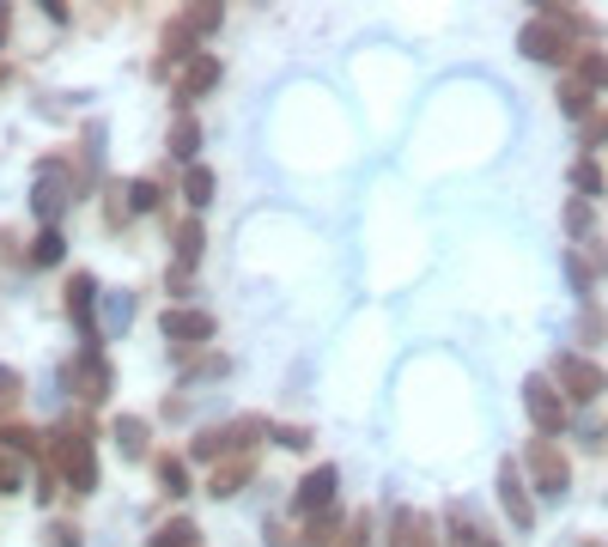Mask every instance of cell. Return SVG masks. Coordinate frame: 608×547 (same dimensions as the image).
Returning a JSON list of instances; mask_svg holds the SVG:
<instances>
[{
	"instance_id": "cell-1",
	"label": "cell",
	"mask_w": 608,
	"mask_h": 547,
	"mask_svg": "<svg viewBox=\"0 0 608 547\" xmlns=\"http://www.w3.org/2000/svg\"><path fill=\"white\" fill-rule=\"evenodd\" d=\"M49 468L68 480V493H98V456H92V432L80 426H61L49 438Z\"/></svg>"
},
{
	"instance_id": "cell-2",
	"label": "cell",
	"mask_w": 608,
	"mask_h": 547,
	"mask_svg": "<svg viewBox=\"0 0 608 547\" xmlns=\"http://www.w3.org/2000/svg\"><path fill=\"white\" fill-rule=\"evenodd\" d=\"M275 426L262 420V414H238V420L226 426H207V432H196V445H189V456L196 463H226V456H250L256 438H268Z\"/></svg>"
},
{
	"instance_id": "cell-3",
	"label": "cell",
	"mask_w": 608,
	"mask_h": 547,
	"mask_svg": "<svg viewBox=\"0 0 608 547\" xmlns=\"http://www.w3.org/2000/svg\"><path fill=\"white\" fill-rule=\"evenodd\" d=\"M73 189H80V177H68V165H61V159L37 165V182H31V207H37V219H43V226H56V219L73 207Z\"/></svg>"
},
{
	"instance_id": "cell-4",
	"label": "cell",
	"mask_w": 608,
	"mask_h": 547,
	"mask_svg": "<svg viewBox=\"0 0 608 547\" xmlns=\"http://www.w3.org/2000/svg\"><path fill=\"white\" fill-rule=\"evenodd\" d=\"M554 384H560L566 401H597L608 389V371L585 354H566V359H554Z\"/></svg>"
},
{
	"instance_id": "cell-5",
	"label": "cell",
	"mask_w": 608,
	"mask_h": 547,
	"mask_svg": "<svg viewBox=\"0 0 608 547\" xmlns=\"http://www.w3.org/2000/svg\"><path fill=\"white\" fill-rule=\"evenodd\" d=\"M524 408H529V420H536V432L541 438H554V432H566V396H560V384L554 377H529L524 384Z\"/></svg>"
},
{
	"instance_id": "cell-6",
	"label": "cell",
	"mask_w": 608,
	"mask_h": 547,
	"mask_svg": "<svg viewBox=\"0 0 608 547\" xmlns=\"http://www.w3.org/2000/svg\"><path fill=\"white\" fill-rule=\"evenodd\" d=\"M524 468L536 475V493H548V499H560V493L572 487V468H566L560 445H548V438H536V445L524 450Z\"/></svg>"
},
{
	"instance_id": "cell-7",
	"label": "cell",
	"mask_w": 608,
	"mask_h": 547,
	"mask_svg": "<svg viewBox=\"0 0 608 547\" xmlns=\"http://www.w3.org/2000/svg\"><path fill=\"white\" fill-rule=\"evenodd\" d=\"M92 292H98V280H92V274H73V280H68V317H73V329H80L86 354H98V347H103V329H98V305H92Z\"/></svg>"
},
{
	"instance_id": "cell-8",
	"label": "cell",
	"mask_w": 608,
	"mask_h": 547,
	"mask_svg": "<svg viewBox=\"0 0 608 547\" xmlns=\"http://www.w3.org/2000/svg\"><path fill=\"white\" fill-rule=\"evenodd\" d=\"M517 49H524L529 61H578V56H585V49H578L572 37H566V31H554V24H541V19H529V24H524Z\"/></svg>"
},
{
	"instance_id": "cell-9",
	"label": "cell",
	"mask_w": 608,
	"mask_h": 547,
	"mask_svg": "<svg viewBox=\"0 0 608 547\" xmlns=\"http://www.w3.org/2000/svg\"><path fill=\"white\" fill-rule=\"evenodd\" d=\"M335 487H341V468H329V463H317L310 475L292 487V511H305V517H322V511H335Z\"/></svg>"
},
{
	"instance_id": "cell-10",
	"label": "cell",
	"mask_w": 608,
	"mask_h": 547,
	"mask_svg": "<svg viewBox=\"0 0 608 547\" xmlns=\"http://www.w3.org/2000/svg\"><path fill=\"white\" fill-rule=\"evenodd\" d=\"M159 329H165V341H177V347H201V341H213V317L196 305H171L159 317Z\"/></svg>"
},
{
	"instance_id": "cell-11",
	"label": "cell",
	"mask_w": 608,
	"mask_h": 547,
	"mask_svg": "<svg viewBox=\"0 0 608 547\" xmlns=\"http://www.w3.org/2000/svg\"><path fill=\"white\" fill-rule=\"evenodd\" d=\"M68 396L73 401H103L110 396V365H103V354H80L68 365Z\"/></svg>"
},
{
	"instance_id": "cell-12",
	"label": "cell",
	"mask_w": 608,
	"mask_h": 547,
	"mask_svg": "<svg viewBox=\"0 0 608 547\" xmlns=\"http://www.w3.org/2000/svg\"><path fill=\"white\" fill-rule=\"evenodd\" d=\"M213 86H219V61H213V56H196V61H183V68H177L171 98L183 103V116H189V103H196L201 91H213Z\"/></svg>"
},
{
	"instance_id": "cell-13",
	"label": "cell",
	"mask_w": 608,
	"mask_h": 547,
	"mask_svg": "<svg viewBox=\"0 0 608 547\" xmlns=\"http://www.w3.org/2000/svg\"><path fill=\"white\" fill-rule=\"evenodd\" d=\"M499 505H506L511 529H529V524H536V511H529V493H524V468H517V463H499Z\"/></svg>"
},
{
	"instance_id": "cell-14",
	"label": "cell",
	"mask_w": 608,
	"mask_h": 547,
	"mask_svg": "<svg viewBox=\"0 0 608 547\" xmlns=\"http://www.w3.org/2000/svg\"><path fill=\"white\" fill-rule=\"evenodd\" d=\"M110 438L122 445V456H128V463H140V456H147V445H152V426H147V414H116V420H110Z\"/></svg>"
},
{
	"instance_id": "cell-15",
	"label": "cell",
	"mask_w": 608,
	"mask_h": 547,
	"mask_svg": "<svg viewBox=\"0 0 608 547\" xmlns=\"http://www.w3.org/2000/svg\"><path fill=\"white\" fill-rule=\"evenodd\" d=\"M165 152H171L177 165H196V152H201V122L196 116H177L171 135H165Z\"/></svg>"
},
{
	"instance_id": "cell-16",
	"label": "cell",
	"mask_w": 608,
	"mask_h": 547,
	"mask_svg": "<svg viewBox=\"0 0 608 547\" xmlns=\"http://www.w3.org/2000/svg\"><path fill=\"white\" fill-rule=\"evenodd\" d=\"M250 475H256L250 456H226V463H213V480H207V493H213V499H231V493H238Z\"/></svg>"
},
{
	"instance_id": "cell-17",
	"label": "cell",
	"mask_w": 608,
	"mask_h": 547,
	"mask_svg": "<svg viewBox=\"0 0 608 547\" xmlns=\"http://www.w3.org/2000/svg\"><path fill=\"white\" fill-rule=\"evenodd\" d=\"M171 243H177V268H196V262H201V250H207L201 219H183V226L171 231Z\"/></svg>"
},
{
	"instance_id": "cell-18",
	"label": "cell",
	"mask_w": 608,
	"mask_h": 547,
	"mask_svg": "<svg viewBox=\"0 0 608 547\" xmlns=\"http://www.w3.org/2000/svg\"><path fill=\"white\" fill-rule=\"evenodd\" d=\"M147 547H201V529L189 524V517H171V524H159L147 536Z\"/></svg>"
},
{
	"instance_id": "cell-19",
	"label": "cell",
	"mask_w": 608,
	"mask_h": 547,
	"mask_svg": "<svg viewBox=\"0 0 608 547\" xmlns=\"http://www.w3.org/2000/svg\"><path fill=\"white\" fill-rule=\"evenodd\" d=\"M335 541H341V511L310 517V524H305V536H299V547H335Z\"/></svg>"
},
{
	"instance_id": "cell-20",
	"label": "cell",
	"mask_w": 608,
	"mask_h": 547,
	"mask_svg": "<svg viewBox=\"0 0 608 547\" xmlns=\"http://www.w3.org/2000/svg\"><path fill=\"white\" fill-rule=\"evenodd\" d=\"M177 19H183L189 31H196V37H207V31H219V19H226V7H219V0H196V7H183V12H177Z\"/></svg>"
},
{
	"instance_id": "cell-21",
	"label": "cell",
	"mask_w": 608,
	"mask_h": 547,
	"mask_svg": "<svg viewBox=\"0 0 608 547\" xmlns=\"http://www.w3.org/2000/svg\"><path fill=\"white\" fill-rule=\"evenodd\" d=\"M183 201L196 207V213H201L207 201H213V171H207V165H189V177H183Z\"/></svg>"
},
{
	"instance_id": "cell-22",
	"label": "cell",
	"mask_w": 608,
	"mask_h": 547,
	"mask_svg": "<svg viewBox=\"0 0 608 547\" xmlns=\"http://www.w3.org/2000/svg\"><path fill=\"white\" fill-rule=\"evenodd\" d=\"M61 256H68V243H61V231H56V226H43V231H37V238H31V262H37V268H49V262H61Z\"/></svg>"
},
{
	"instance_id": "cell-23",
	"label": "cell",
	"mask_w": 608,
	"mask_h": 547,
	"mask_svg": "<svg viewBox=\"0 0 608 547\" xmlns=\"http://www.w3.org/2000/svg\"><path fill=\"white\" fill-rule=\"evenodd\" d=\"M0 445H7V456H43L49 438H37L31 426H7V432H0Z\"/></svg>"
},
{
	"instance_id": "cell-24",
	"label": "cell",
	"mask_w": 608,
	"mask_h": 547,
	"mask_svg": "<svg viewBox=\"0 0 608 547\" xmlns=\"http://www.w3.org/2000/svg\"><path fill=\"white\" fill-rule=\"evenodd\" d=\"M578 80L590 91H608V56L602 49H585V56H578Z\"/></svg>"
},
{
	"instance_id": "cell-25",
	"label": "cell",
	"mask_w": 608,
	"mask_h": 547,
	"mask_svg": "<svg viewBox=\"0 0 608 547\" xmlns=\"http://www.w3.org/2000/svg\"><path fill=\"white\" fill-rule=\"evenodd\" d=\"M159 480H165V493H171V499H183V493H189V468H183V456H159Z\"/></svg>"
},
{
	"instance_id": "cell-26",
	"label": "cell",
	"mask_w": 608,
	"mask_h": 547,
	"mask_svg": "<svg viewBox=\"0 0 608 547\" xmlns=\"http://www.w3.org/2000/svg\"><path fill=\"white\" fill-rule=\"evenodd\" d=\"M560 110L566 116H585L590 110V86L578 80V73H572V80H560Z\"/></svg>"
},
{
	"instance_id": "cell-27",
	"label": "cell",
	"mask_w": 608,
	"mask_h": 547,
	"mask_svg": "<svg viewBox=\"0 0 608 547\" xmlns=\"http://www.w3.org/2000/svg\"><path fill=\"white\" fill-rule=\"evenodd\" d=\"M413 524H420V511H408V505H402V511H390V541H383V547H413Z\"/></svg>"
},
{
	"instance_id": "cell-28",
	"label": "cell",
	"mask_w": 608,
	"mask_h": 547,
	"mask_svg": "<svg viewBox=\"0 0 608 547\" xmlns=\"http://www.w3.org/2000/svg\"><path fill=\"white\" fill-rule=\"evenodd\" d=\"M128 207H134V213H152V207H159V182L134 177V182H128Z\"/></svg>"
},
{
	"instance_id": "cell-29",
	"label": "cell",
	"mask_w": 608,
	"mask_h": 547,
	"mask_svg": "<svg viewBox=\"0 0 608 547\" xmlns=\"http://www.w3.org/2000/svg\"><path fill=\"white\" fill-rule=\"evenodd\" d=\"M572 189H578V195H597V189H602L597 159H578V165H572Z\"/></svg>"
},
{
	"instance_id": "cell-30",
	"label": "cell",
	"mask_w": 608,
	"mask_h": 547,
	"mask_svg": "<svg viewBox=\"0 0 608 547\" xmlns=\"http://www.w3.org/2000/svg\"><path fill=\"white\" fill-rule=\"evenodd\" d=\"M335 547H371V517L353 511V517H347V536L335 541Z\"/></svg>"
},
{
	"instance_id": "cell-31",
	"label": "cell",
	"mask_w": 608,
	"mask_h": 547,
	"mask_svg": "<svg viewBox=\"0 0 608 547\" xmlns=\"http://www.w3.org/2000/svg\"><path fill=\"white\" fill-rule=\"evenodd\" d=\"M275 445H287V450H310V426H275Z\"/></svg>"
},
{
	"instance_id": "cell-32",
	"label": "cell",
	"mask_w": 608,
	"mask_h": 547,
	"mask_svg": "<svg viewBox=\"0 0 608 547\" xmlns=\"http://www.w3.org/2000/svg\"><path fill=\"white\" fill-rule=\"evenodd\" d=\"M566 231H572V238H585V231H590V201H585V195L566 207Z\"/></svg>"
},
{
	"instance_id": "cell-33",
	"label": "cell",
	"mask_w": 608,
	"mask_h": 547,
	"mask_svg": "<svg viewBox=\"0 0 608 547\" xmlns=\"http://www.w3.org/2000/svg\"><path fill=\"white\" fill-rule=\"evenodd\" d=\"M24 396V384H19V371L12 365H0V408H12V401Z\"/></svg>"
},
{
	"instance_id": "cell-34",
	"label": "cell",
	"mask_w": 608,
	"mask_h": 547,
	"mask_svg": "<svg viewBox=\"0 0 608 547\" xmlns=\"http://www.w3.org/2000/svg\"><path fill=\"white\" fill-rule=\"evenodd\" d=\"M7 493H19V463H12V456H0V499H7Z\"/></svg>"
},
{
	"instance_id": "cell-35",
	"label": "cell",
	"mask_w": 608,
	"mask_h": 547,
	"mask_svg": "<svg viewBox=\"0 0 608 547\" xmlns=\"http://www.w3.org/2000/svg\"><path fill=\"white\" fill-rule=\"evenodd\" d=\"M578 335H585V341H597V335H602V317H597V305H585V317H578Z\"/></svg>"
},
{
	"instance_id": "cell-36",
	"label": "cell",
	"mask_w": 608,
	"mask_h": 547,
	"mask_svg": "<svg viewBox=\"0 0 608 547\" xmlns=\"http://www.w3.org/2000/svg\"><path fill=\"white\" fill-rule=\"evenodd\" d=\"M128 310H134V305H128V292H110V329H122Z\"/></svg>"
},
{
	"instance_id": "cell-37",
	"label": "cell",
	"mask_w": 608,
	"mask_h": 547,
	"mask_svg": "<svg viewBox=\"0 0 608 547\" xmlns=\"http://www.w3.org/2000/svg\"><path fill=\"white\" fill-rule=\"evenodd\" d=\"M49 541H56V547H80V529H68V524H56V529H49Z\"/></svg>"
},
{
	"instance_id": "cell-38",
	"label": "cell",
	"mask_w": 608,
	"mask_h": 547,
	"mask_svg": "<svg viewBox=\"0 0 608 547\" xmlns=\"http://www.w3.org/2000/svg\"><path fill=\"white\" fill-rule=\"evenodd\" d=\"M268 547H299V541L287 536V524H280V517H275V524H268Z\"/></svg>"
},
{
	"instance_id": "cell-39",
	"label": "cell",
	"mask_w": 608,
	"mask_h": 547,
	"mask_svg": "<svg viewBox=\"0 0 608 547\" xmlns=\"http://www.w3.org/2000/svg\"><path fill=\"white\" fill-rule=\"evenodd\" d=\"M413 547H438V529L426 524V517H420V524H413Z\"/></svg>"
},
{
	"instance_id": "cell-40",
	"label": "cell",
	"mask_w": 608,
	"mask_h": 547,
	"mask_svg": "<svg viewBox=\"0 0 608 547\" xmlns=\"http://www.w3.org/2000/svg\"><path fill=\"white\" fill-rule=\"evenodd\" d=\"M602 135H608V110H597V116L585 122V140H602Z\"/></svg>"
},
{
	"instance_id": "cell-41",
	"label": "cell",
	"mask_w": 608,
	"mask_h": 547,
	"mask_svg": "<svg viewBox=\"0 0 608 547\" xmlns=\"http://www.w3.org/2000/svg\"><path fill=\"white\" fill-rule=\"evenodd\" d=\"M0 256H7V262H19V238H12L7 226H0Z\"/></svg>"
},
{
	"instance_id": "cell-42",
	"label": "cell",
	"mask_w": 608,
	"mask_h": 547,
	"mask_svg": "<svg viewBox=\"0 0 608 547\" xmlns=\"http://www.w3.org/2000/svg\"><path fill=\"white\" fill-rule=\"evenodd\" d=\"M7 31H12V12H7V7H0V43H7Z\"/></svg>"
},
{
	"instance_id": "cell-43",
	"label": "cell",
	"mask_w": 608,
	"mask_h": 547,
	"mask_svg": "<svg viewBox=\"0 0 608 547\" xmlns=\"http://www.w3.org/2000/svg\"><path fill=\"white\" fill-rule=\"evenodd\" d=\"M481 547H499V541H494V536H481Z\"/></svg>"
},
{
	"instance_id": "cell-44",
	"label": "cell",
	"mask_w": 608,
	"mask_h": 547,
	"mask_svg": "<svg viewBox=\"0 0 608 547\" xmlns=\"http://www.w3.org/2000/svg\"><path fill=\"white\" fill-rule=\"evenodd\" d=\"M0 80H7V61H0Z\"/></svg>"
}]
</instances>
